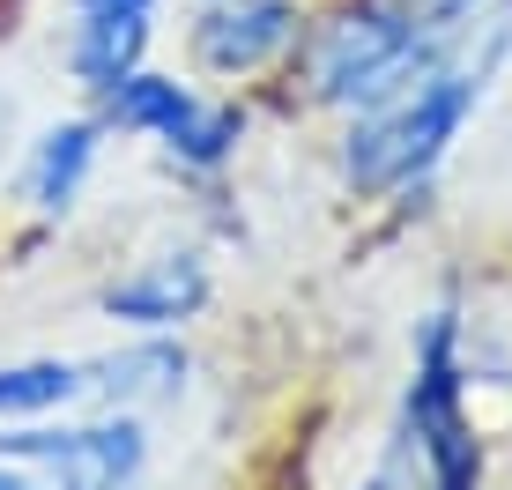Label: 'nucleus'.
<instances>
[{
    "label": "nucleus",
    "instance_id": "obj_7",
    "mask_svg": "<svg viewBox=\"0 0 512 490\" xmlns=\"http://www.w3.org/2000/svg\"><path fill=\"white\" fill-rule=\"evenodd\" d=\"M90 164H97V127L90 119H67V127H52L38 156H30V201L45 208V216H67L82 194V179H90Z\"/></svg>",
    "mask_w": 512,
    "mask_h": 490
},
{
    "label": "nucleus",
    "instance_id": "obj_10",
    "mask_svg": "<svg viewBox=\"0 0 512 490\" xmlns=\"http://www.w3.org/2000/svg\"><path fill=\"white\" fill-rule=\"evenodd\" d=\"M364 490H438V476H431V461H423V446L401 439V453H394V461H386Z\"/></svg>",
    "mask_w": 512,
    "mask_h": 490
},
{
    "label": "nucleus",
    "instance_id": "obj_6",
    "mask_svg": "<svg viewBox=\"0 0 512 490\" xmlns=\"http://www.w3.org/2000/svg\"><path fill=\"white\" fill-rule=\"evenodd\" d=\"M201 297H208L201 260L171 253V260H156V268H141V275H127V283L104 290V312L127 320V327H179V320L201 312Z\"/></svg>",
    "mask_w": 512,
    "mask_h": 490
},
{
    "label": "nucleus",
    "instance_id": "obj_11",
    "mask_svg": "<svg viewBox=\"0 0 512 490\" xmlns=\"http://www.w3.org/2000/svg\"><path fill=\"white\" fill-rule=\"evenodd\" d=\"M0 490H38V483H23L15 468H0Z\"/></svg>",
    "mask_w": 512,
    "mask_h": 490
},
{
    "label": "nucleus",
    "instance_id": "obj_5",
    "mask_svg": "<svg viewBox=\"0 0 512 490\" xmlns=\"http://www.w3.org/2000/svg\"><path fill=\"white\" fill-rule=\"evenodd\" d=\"M156 0H75V75L90 90H112L141 67Z\"/></svg>",
    "mask_w": 512,
    "mask_h": 490
},
{
    "label": "nucleus",
    "instance_id": "obj_1",
    "mask_svg": "<svg viewBox=\"0 0 512 490\" xmlns=\"http://www.w3.org/2000/svg\"><path fill=\"white\" fill-rule=\"evenodd\" d=\"M483 67H490V52L483 60H438L409 90L364 104L357 134H349V179H357L364 194H394V186L423 179V171L446 156V142L461 134V119L475 112Z\"/></svg>",
    "mask_w": 512,
    "mask_h": 490
},
{
    "label": "nucleus",
    "instance_id": "obj_9",
    "mask_svg": "<svg viewBox=\"0 0 512 490\" xmlns=\"http://www.w3.org/2000/svg\"><path fill=\"white\" fill-rule=\"evenodd\" d=\"M179 372H186L179 349H171V342H149V349H134V357H112V364H104V394H112V401L171 394V387H179Z\"/></svg>",
    "mask_w": 512,
    "mask_h": 490
},
{
    "label": "nucleus",
    "instance_id": "obj_12",
    "mask_svg": "<svg viewBox=\"0 0 512 490\" xmlns=\"http://www.w3.org/2000/svg\"><path fill=\"white\" fill-rule=\"evenodd\" d=\"M438 490H475V483H438Z\"/></svg>",
    "mask_w": 512,
    "mask_h": 490
},
{
    "label": "nucleus",
    "instance_id": "obj_2",
    "mask_svg": "<svg viewBox=\"0 0 512 490\" xmlns=\"http://www.w3.org/2000/svg\"><path fill=\"white\" fill-rule=\"evenodd\" d=\"M0 461L45 468L60 490H127L141 468V424H82V431H0Z\"/></svg>",
    "mask_w": 512,
    "mask_h": 490
},
{
    "label": "nucleus",
    "instance_id": "obj_8",
    "mask_svg": "<svg viewBox=\"0 0 512 490\" xmlns=\"http://www.w3.org/2000/svg\"><path fill=\"white\" fill-rule=\"evenodd\" d=\"M75 387H82L75 364H52V357H38V364H8V372H0V416L60 409V401H75Z\"/></svg>",
    "mask_w": 512,
    "mask_h": 490
},
{
    "label": "nucleus",
    "instance_id": "obj_4",
    "mask_svg": "<svg viewBox=\"0 0 512 490\" xmlns=\"http://www.w3.org/2000/svg\"><path fill=\"white\" fill-rule=\"evenodd\" d=\"M297 38V8L290 0H216V8L201 15V60L216 67V75H253V67H268L275 52H290Z\"/></svg>",
    "mask_w": 512,
    "mask_h": 490
},
{
    "label": "nucleus",
    "instance_id": "obj_3",
    "mask_svg": "<svg viewBox=\"0 0 512 490\" xmlns=\"http://www.w3.org/2000/svg\"><path fill=\"white\" fill-rule=\"evenodd\" d=\"M112 127H141L156 134L171 156H186V164H223L238 142V112H216V104H201L193 90H179V82L164 75H134L112 82Z\"/></svg>",
    "mask_w": 512,
    "mask_h": 490
}]
</instances>
